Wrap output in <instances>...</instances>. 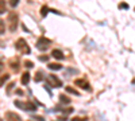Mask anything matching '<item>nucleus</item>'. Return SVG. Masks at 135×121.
Masks as SVG:
<instances>
[{"instance_id":"obj_1","label":"nucleus","mask_w":135,"mask_h":121,"mask_svg":"<svg viewBox=\"0 0 135 121\" xmlns=\"http://www.w3.org/2000/svg\"><path fill=\"white\" fill-rule=\"evenodd\" d=\"M15 49H16L19 52H22V54H31V49H30V46L27 45V42H26L23 38H19V39L16 40Z\"/></svg>"},{"instance_id":"obj_2","label":"nucleus","mask_w":135,"mask_h":121,"mask_svg":"<svg viewBox=\"0 0 135 121\" xmlns=\"http://www.w3.org/2000/svg\"><path fill=\"white\" fill-rule=\"evenodd\" d=\"M7 20H8V28L11 32H15L16 31V27H18V15L16 12L14 11H11L7 16Z\"/></svg>"},{"instance_id":"obj_3","label":"nucleus","mask_w":135,"mask_h":121,"mask_svg":"<svg viewBox=\"0 0 135 121\" xmlns=\"http://www.w3.org/2000/svg\"><path fill=\"white\" fill-rule=\"evenodd\" d=\"M15 106L23 109V111H27V112H35L37 111V106L34 105L32 102H22V101H15L14 102Z\"/></svg>"},{"instance_id":"obj_4","label":"nucleus","mask_w":135,"mask_h":121,"mask_svg":"<svg viewBox=\"0 0 135 121\" xmlns=\"http://www.w3.org/2000/svg\"><path fill=\"white\" fill-rule=\"evenodd\" d=\"M50 45H51V40L47 39V38H45V36H41V38L37 40V49L41 50V51H46Z\"/></svg>"},{"instance_id":"obj_5","label":"nucleus","mask_w":135,"mask_h":121,"mask_svg":"<svg viewBox=\"0 0 135 121\" xmlns=\"http://www.w3.org/2000/svg\"><path fill=\"white\" fill-rule=\"evenodd\" d=\"M47 83L53 87H61L62 86V81L58 78L57 75H54V74H50L47 77Z\"/></svg>"},{"instance_id":"obj_6","label":"nucleus","mask_w":135,"mask_h":121,"mask_svg":"<svg viewBox=\"0 0 135 121\" xmlns=\"http://www.w3.org/2000/svg\"><path fill=\"white\" fill-rule=\"evenodd\" d=\"M74 85L78 86V87H81L83 90H91V85H89L85 80H76Z\"/></svg>"},{"instance_id":"obj_7","label":"nucleus","mask_w":135,"mask_h":121,"mask_svg":"<svg viewBox=\"0 0 135 121\" xmlns=\"http://www.w3.org/2000/svg\"><path fill=\"white\" fill-rule=\"evenodd\" d=\"M6 120L7 121H22V117L16 114L15 112H7L6 113Z\"/></svg>"},{"instance_id":"obj_8","label":"nucleus","mask_w":135,"mask_h":121,"mask_svg":"<svg viewBox=\"0 0 135 121\" xmlns=\"http://www.w3.org/2000/svg\"><path fill=\"white\" fill-rule=\"evenodd\" d=\"M20 82H22V85H28V82H30V73L28 71H25L23 74H22Z\"/></svg>"},{"instance_id":"obj_9","label":"nucleus","mask_w":135,"mask_h":121,"mask_svg":"<svg viewBox=\"0 0 135 121\" xmlns=\"http://www.w3.org/2000/svg\"><path fill=\"white\" fill-rule=\"evenodd\" d=\"M51 55H53L55 59H64V52H62L61 50H57V49L51 51Z\"/></svg>"},{"instance_id":"obj_10","label":"nucleus","mask_w":135,"mask_h":121,"mask_svg":"<svg viewBox=\"0 0 135 121\" xmlns=\"http://www.w3.org/2000/svg\"><path fill=\"white\" fill-rule=\"evenodd\" d=\"M47 67L50 69V70H61L62 69V65L61 63H47Z\"/></svg>"},{"instance_id":"obj_11","label":"nucleus","mask_w":135,"mask_h":121,"mask_svg":"<svg viewBox=\"0 0 135 121\" xmlns=\"http://www.w3.org/2000/svg\"><path fill=\"white\" fill-rule=\"evenodd\" d=\"M9 80V74H0V86H3V85H6V82Z\"/></svg>"},{"instance_id":"obj_12","label":"nucleus","mask_w":135,"mask_h":121,"mask_svg":"<svg viewBox=\"0 0 135 121\" xmlns=\"http://www.w3.org/2000/svg\"><path fill=\"white\" fill-rule=\"evenodd\" d=\"M60 102L61 104H70V98L65 94H60Z\"/></svg>"},{"instance_id":"obj_13","label":"nucleus","mask_w":135,"mask_h":121,"mask_svg":"<svg viewBox=\"0 0 135 121\" xmlns=\"http://www.w3.org/2000/svg\"><path fill=\"white\" fill-rule=\"evenodd\" d=\"M6 8H7V4H6V0H0V15L6 12Z\"/></svg>"},{"instance_id":"obj_14","label":"nucleus","mask_w":135,"mask_h":121,"mask_svg":"<svg viewBox=\"0 0 135 121\" xmlns=\"http://www.w3.org/2000/svg\"><path fill=\"white\" fill-rule=\"evenodd\" d=\"M66 92L70 93V94H73V96H80V93H78L74 87H72V86H68V87H66Z\"/></svg>"},{"instance_id":"obj_15","label":"nucleus","mask_w":135,"mask_h":121,"mask_svg":"<svg viewBox=\"0 0 135 121\" xmlns=\"http://www.w3.org/2000/svg\"><path fill=\"white\" fill-rule=\"evenodd\" d=\"M42 80H43V73L42 71H38L35 74V77H34V81H35V82H41Z\"/></svg>"},{"instance_id":"obj_16","label":"nucleus","mask_w":135,"mask_h":121,"mask_svg":"<svg viewBox=\"0 0 135 121\" xmlns=\"http://www.w3.org/2000/svg\"><path fill=\"white\" fill-rule=\"evenodd\" d=\"M9 66L12 67V70H19V61L16 59V61H12L9 63Z\"/></svg>"},{"instance_id":"obj_17","label":"nucleus","mask_w":135,"mask_h":121,"mask_svg":"<svg viewBox=\"0 0 135 121\" xmlns=\"http://www.w3.org/2000/svg\"><path fill=\"white\" fill-rule=\"evenodd\" d=\"M49 11H50V9H49V8H47L46 6H43V7L41 8V15H42V16L45 18V16L47 15V12H49Z\"/></svg>"},{"instance_id":"obj_18","label":"nucleus","mask_w":135,"mask_h":121,"mask_svg":"<svg viewBox=\"0 0 135 121\" xmlns=\"http://www.w3.org/2000/svg\"><path fill=\"white\" fill-rule=\"evenodd\" d=\"M4 31H6V24H4L3 19H0V35L4 34Z\"/></svg>"},{"instance_id":"obj_19","label":"nucleus","mask_w":135,"mask_h":121,"mask_svg":"<svg viewBox=\"0 0 135 121\" xmlns=\"http://www.w3.org/2000/svg\"><path fill=\"white\" fill-rule=\"evenodd\" d=\"M18 3H19V0H9V6L12 8H15L18 6Z\"/></svg>"},{"instance_id":"obj_20","label":"nucleus","mask_w":135,"mask_h":121,"mask_svg":"<svg viewBox=\"0 0 135 121\" xmlns=\"http://www.w3.org/2000/svg\"><path fill=\"white\" fill-rule=\"evenodd\" d=\"M25 66H26V69H31L32 66H34V63H32L31 61H26V62H25Z\"/></svg>"},{"instance_id":"obj_21","label":"nucleus","mask_w":135,"mask_h":121,"mask_svg":"<svg viewBox=\"0 0 135 121\" xmlns=\"http://www.w3.org/2000/svg\"><path fill=\"white\" fill-rule=\"evenodd\" d=\"M119 8L120 9H128V4L127 3H120L119 4Z\"/></svg>"},{"instance_id":"obj_22","label":"nucleus","mask_w":135,"mask_h":121,"mask_svg":"<svg viewBox=\"0 0 135 121\" xmlns=\"http://www.w3.org/2000/svg\"><path fill=\"white\" fill-rule=\"evenodd\" d=\"M32 118L37 120V121H45V118H43L42 116H32Z\"/></svg>"},{"instance_id":"obj_23","label":"nucleus","mask_w":135,"mask_h":121,"mask_svg":"<svg viewBox=\"0 0 135 121\" xmlns=\"http://www.w3.org/2000/svg\"><path fill=\"white\" fill-rule=\"evenodd\" d=\"M72 121H86V118H85V117H84V118H81V117H73Z\"/></svg>"},{"instance_id":"obj_24","label":"nucleus","mask_w":135,"mask_h":121,"mask_svg":"<svg viewBox=\"0 0 135 121\" xmlns=\"http://www.w3.org/2000/svg\"><path fill=\"white\" fill-rule=\"evenodd\" d=\"M39 61H43V62H46V61H49V58H47L46 55H42V57H39Z\"/></svg>"},{"instance_id":"obj_25","label":"nucleus","mask_w":135,"mask_h":121,"mask_svg":"<svg viewBox=\"0 0 135 121\" xmlns=\"http://www.w3.org/2000/svg\"><path fill=\"white\" fill-rule=\"evenodd\" d=\"M14 85H15L14 82H11V83L8 85V87H7V92H8V93H9V90H11V89H12V87H14Z\"/></svg>"},{"instance_id":"obj_26","label":"nucleus","mask_w":135,"mask_h":121,"mask_svg":"<svg viewBox=\"0 0 135 121\" xmlns=\"http://www.w3.org/2000/svg\"><path fill=\"white\" fill-rule=\"evenodd\" d=\"M3 69H4V63H3V62H0V73L3 71Z\"/></svg>"},{"instance_id":"obj_27","label":"nucleus","mask_w":135,"mask_h":121,"mask_svg":"<svg viewBox=\"0 0 135 121\" xmlns=\"http://www.w3.org/2000/svg\"><path fill=\"white\" fill-rule=\"evenodd\" d=\"M68 73H77V70H73V69H68Z\"/></svg>"},{"instance_id":"obj_28","label":"nucleus","mask_w":135,"mask_h":121,"mask_svg":"<svg viewBox=\"0 0 135 121\" xmlns=\"http://www.w3.org/2000/svg\"><path fill=\"white\" fill-rule=\"evenodd\" d=\"M16 93H18V94H23V92H22L20 89H18V90H16Z\"/></svg>"},{"instance_id":"obj_29","label":"nucleus","mask_w":135,"mask_h":121,"mask_svg":"<svg viewBox=\"0 0 135 121\" xmlns=\"http://www.w3.org/2000/svg\"><path fill=\"white\" fill-rule=\"evenodd\" d=\"M0 121H3V118H2V117H0Z\"/></svg>"}]
</instances>
